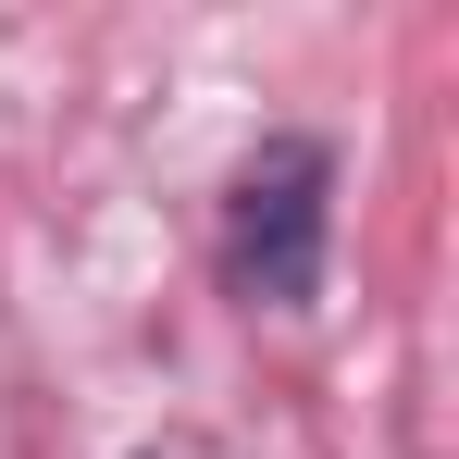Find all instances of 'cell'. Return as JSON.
Here are the masks:
<instances>
[{
    "label": "cell",
    "instance_id": "cell-1",
    "mask_svg": "<svg viewBox=\"0 0 459 459\" xmlns=\"http://www.w3.org/2000/svg\"><path fill=\"white\" fill-rule=\"evenodd\" d=\"M323 224H335V150L261 137L224 186V286L248 310H310L323 299Z\"/></svg>",
    "mask_w": 459,
    "mask_h": 459
}]
</instances>
